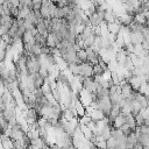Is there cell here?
Segmentation results:
<instances>
[{
    "mask_svg": "<svg viewBox=\"0 0 149 149\" xmlns=\"http://www.w3.org/2000/svg\"><path fill=\"white\" fill-rule=\"evenodd\" d=\"M79 66V77H85V78H92V65H90L88 62L82 63L78 65Z\"/></svg>",
    "mask_w": 149,
    "mask_h": 149,
    "instance_id": "6da1fadb",
    "label": "cell"
},
{
    "mask_svg": "<svg viewBox=\"0 0 149 149\" xmlns=\"http://www.w3.org/2000/svg\"><path fill=\"white\" fill-rule=\"evenodd\" d=\"M49 5H50V1H42L41 8H40V15H41V18H42V19H44V20L50 19Z\"/></svg>",
    "mask_w": 149,
    "mask_h": 149,
    "instance_id": "7a4b0ae2",
    "label": "cell"
},
{
    "mask_svg": "<svg viewBox=\"0 0 149 149\" xmlns=\"http://www.w3.org/2000/svg\"><path fill=\"white\" fill-rule=\"evenodd\" d=\"M106 26H107V30H108V33H110L111 35H113L114 37L119 34V32H120V29H121V27H122L118 21L112 22V23H108V25H106Z\"/></svg>",
    "mask_w": 149,
    "mask_h": 149,
    "instance_id": "3957f363",
    "label": "cell"
},
{
    "mask_svg": "<svg viewBox=\"0 0 149 149\" xmlns=\"http://www.w3.org/2000/svg\"><path fill=\"white\" fill-rule=\"evenodd\" d=\"M135 134H136V133H135ZM136 139H137V143H139L141 147H148V146H149V135L137 133V134H136Z\"/></svg>",
    "mask_w": 149,
    "mask_h": 149,
    "instance_id": "277c9868",
    "label": "cell"
},
{
    "mask_svg": "<svg viewBox=\"0 0 149 149\" xmlns=\"http://www.w3.org/2000/svg\"><path fill=\"white\" fill-rule=\"evenodd\" d=\"M125 123H126L125 117H123V115H121V114H119V115L113 120L112 128H114V129H120V127H121L122 125H125Z\"/></svg>",
    "mask_w": 149,
    "mask_h": 149,
    "instance_id": "5b68a950",
    "label": "cell"
},
{
    "mask_svg": "<svg viewBox=\"0 0 149 149\" xmlns=\"http://www.w3.org/2000/svg\"><path fill=\"white\" fill-rule=\"evenodd\" d=\"M132 92H133V89L130 88L129 84H126L125 86L121 88V97H122L123 99H127V98L132 95Z\"/></svg>",
    "mask_w": 149,
    "mask_h": 149,
    "instance_id": "8992f818",
    "label": "cell"
},
{
    "mask_svg": "<svg viewBox=\"0 0 149 149\" xmlns=\"http://www.w3.org/2000/svg\"><path fill=\"white\" fill-rule=\"evenodd\" d=\"M111 130H112V127L110 125H105V127L101 129V132H100L99 135H101L104 137V140L106 141V140H108L111 137Z\"/></svg>",
    "mask_w": 149,
    "mask_h": 149,
    "instance_id": "52a82bcc",
    "label": "cell"
},
{
    "mask_svg": "<svg viewBox=\"0 0 149 149\" xmlns=\"http://www.w3.org/2000/svg\"><path fill=\"white\" fill-rule=\"evenodd\" d=\"M76 57H77L82 63L88 62V56H86V52H85L84 49H79L78 51H76Z\"/></svg>",
    "mask_w": 149,
    "mask_h": 149,
    "instance_id": "ba28073f",
    "label": "cell"
},
{
    "mask_svg": "<svg viewBox=\"0 0 149 149\" xmlns=\"http://www.w3.org/2000/svg\"><path fill=\"white\" fill-rule=\"evenodd\" d=\"M95 44V35H91L90 37H88L86 40H84V49L85 48H90Z\"/></svg>",
    "mask_w": 149,
    "mask_h": 149,
    "instance_id": "9c48e42d",
    "label": "cell"
},
{
    "mask_svg": "<svg viewBox=\"0 0 149 149\" xmlns=\"http://www.w3.org/2000/svg\"><path fill=\"white\" fill-rule=\"evenodd\" d=\"M115 146H117V141L112 136L108 140H106V149H114Z\"/></svg>",
    "mask_w": 149,
    "mask_h": 149,
    "instance_id": "30bf717a",
    "label": "cell"
},
{
    "mask_svg": "<svg viewBox=\"0 0 149 149\" xmlns=\"http://www.w3.org/2000/svg\"><path fill=\"white\" fill-rule=\"evenodd\" d=\"M111 82L113 83V85H119V77L115 72H111Z\"/></svg>",
    "mask_w": 149,
    "mask_h": 149,
    "instance_id": "8fae6325",
    "label": "cell"
},
{
    "mask_svg": "<svg viewBox=\"0 0 149 149\" xmlns=\"http://www.w3.org/2000/svg\"><path fill=\"white\" fill-rule=\"evenodd\" d=\"M41 5H42V1H33V11H40L41 8Z\"/></svg>",
    "mask_w": 149,
    "mask_h": 149,
    "instance_id": "7c38bea8",
    "label": "cell"
},
{
    "mask_svg": "<svg viewBox=\"0 0 149 149\" xmlns=\"http://www.w3.org/2000/svg\"><path fill=\"white\" fill-rule=\"evenodd\" d=\"M11 6L19 8V0H11Z\"/></svg>",
    "mask_w": 149,
    "mask_h": 149,
    "instance_id": "4fadbf2b",
    "label": "cell"
},
{
    "mask_svg": "<svg viewBox=\"0 0 149 149\" xmlns=\"http://www.w3.org/2000/svg\"><path fill=\"white\" fill-rule=\"evenodd\" d=\"M142 149H149V147H142Z\"/></svg>",
    "mask_w": 149,
    "mask_h": 149,
    "instance_id": "5bb4252c",
    "label": "cell"
}]
</instances>
